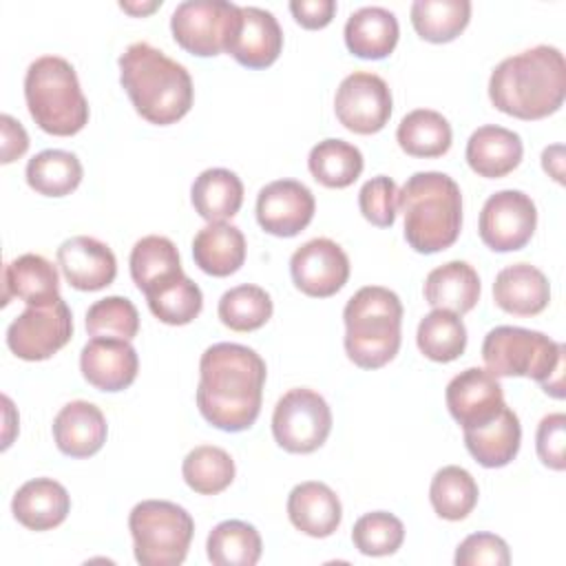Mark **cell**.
Masks as SVG:
<instances>
[{
  "label": "cell",
  "mask_w": 566,
  "mask_h": 566,
  "mask_svg": "<svg viewBox=\"0 0 566 566\" xmlns=\"http://www.w3.org/2000/svg\"><path fill=\"white\" fill-rule=\"evenodd\" d=\"M469 0H416L411 4V24L427 42H451L469 24Z\"/></svg>",
  "instance_id": "e575fe53"
},
{
  "label": "cell",
  "mask_w": 566,
  "mask_h": 566,
  "mask_svg": "<svg viewBox=\"0 0 566 566\" xmlns=\"http://www.w3.org/2000/svg\"><path fill=\"white\" fill-rule=\"evenodd\" d=\"M458 566H506L511 564V553L506 542L493 533H473L464 537L455 551Z\"/></svg>",
  "instance_id": "f6af8a7d"
},
{
  "label": "cell",
  "mask_w": 566,
  "mask_h": 566,
  "mask_svg": "<svg viewBox=\"0 0 566 566\" xmlns=\"http://www.w3.org/2000/svg\"><path fill=\"white\" fill-rule=\"evenodd\" d=\"M542 166L544 170L555 179V181H564V148L559 144L544 148L542 153Z\"/></svg>",
  "instance_id": "681fc988"
},
{
  "label": "cell",
  "mask_w": 566,
  "mask_h": 566,
  "mask_svg": "<svg viewBox=\"0 0 566 566\" xmlns=\"http://www.w3.org/2000/svg\"><path fill=\"white\" fill-rule=\"evenodd\" d=\"M11 511L13 517L29 531H49L66 520L71 497L60 482L51 478H35L15 491Z\"/></svg>",
  "instance_id": "cb8c5ba5"
},
{
  "label": "cell",
  "mask_w": 566,
  "mask_h": 566,
  "mask_svg": "<svg viewBox=\"0 0 566 566\" xmlns=\"http://www.w3.org/2000/svg\"><path fill=\"white\" fill-rule=\"evenodd\" d=\"M522 427L513 409H504L482 427L464 429V444L469 453L486 469L506 467L520 451Z\"/></svg>",
  "instance_id": "f1b7e54d"
},
{
  "label": "cell",
  "mask_w": 566,
  "mask_h": 566,
  "mask_svg": "<svg viewBox=\"0 0 566 566\" xmlns=\"http://www.w3.org/2000/svg\"><path fill=\"white\" fill-rule=\"evenodd\" d=\"M217 312L226 327L234 332H252L270 321L272 298L263 287L243 283L223 292Z\"/></svg>",
  "instance_id": "60d3db41"
},
{
  "label": "cell",
  "mask_w": 566,
  "mask_h": 566,
  "mask_svg": "<svg viewBox=\"0 0 566 566\" xmlns=\"http://www.w3.org/2000/svg\"><path fill=\"white\" fill-rule=\"evenodd\" d=\"M405 217V239L420 254H433L455 243L462 228V192L444 172H413L398 190Z\"/></svg>",
  "instance_id": "277c9868"
},
{
  "label": "cell",
  "mask_w": 566,
  "mask_h": 566,
  "mask_svg": "<svg viewBox=\"0 0 566 566\" xmlns=\"http://www.w3.org/2000/svg\"><path fill=\"white\" fill-rule=\"evenodd\" d=\"M493 106L517 119H542L559 111L566 97V62L557 46L537 44L504 57L491 73Z\"/></svg>",
  "instance_id": "7a4b0ae2"
},
{
  "label": "cell",
  "mask_w": 566,
  "mask_h": 566,
  "mask_svg": "<svg viewBox=\"0 0 566 566\" xmlns=\"http://www.w3.org/2000/svg\"><path fill=\"white\" fill-rule=\"evenodd\" d=\"M405 539L402 522L387 511H371L356 520L352 528L354 546L369 557H385L400 548Z\"/></svg>",
  "instance_id": "7bdbcfd3"
},
{
  "label": "cell",
  "mask_w": 566,
  "mask_h": 566,
  "mask_svg": "<svg viewBox=\"0 0 566 566\" xmlns=\"http://www.w3.org/2000/svg\"><path fill=\"white\" fill-rule=\"evenodd\" d=\"M283 49V31L274 13L261 7H241V18L234 35L228 42V53L248 69H265L276 62Z\"/></svg>",
  "instance_id": "d6986e66"
},
{
  "label": "cell",
  "mask_w": 566,
  "mask_h": 566,
  "mask_svg": "<svg viewBox=\"0 0 566 566\" xmlns=\"http://www.w3.org/2000/svg\"><path fill=\"white\" fill-rule=\"evenodd\" d=\"M82 376L99 391H122L139 369L135 347L124 338H91L80 354Z\"/></svg>",
  "instance_id": "ac0fdd59"
},
{
  "label": "cell",
  "mask_w": 566,
  "mask_h": 566,
  "mask_svg": "<svg viewBox=\"0 0 566 566\" xmlns=\"http://www.w3.org/2000/svg\"><path fill=\"white\" fill-rule=\"evenodd\" d=\"M181 272L177 245L168 237L148 234L130 250V276L142 292H148Z\"/></svg>",
  "instance_id": "1f68e13d"
},
{
  "label": "cell",
  "mask_w": 566,
  "mask_h": 566,
  "mask_svg": "<svg viewBox=\"0 0 566 566\" xmlns=\"http://www.w3.org/2000/svg\"><path fill=\"white\" fill-rule=\"evenodd\" d=\"M265 360L245 345L214 343L199 360L197 407L221 431L250 429L261 411Z\"/></svg>",
  "instance_id": "6da1fadb"
},
{
  "label": "cell",
  "mask_w": 566,
  "mask_h": 566,
  "mask_svg": "<svg viewBox=\"0 0 566 566\" xmlns=\"http://www.w3.org/2000/svg\"><path fill=\"white\" fill-rule=\"evenodd\" d=\"M106 418L88 400L64 405L53 420V440L64 455L91 458L106 442Z\"/></svg>",
  "instance_id": "44dd1931"
},
{
  "label": "cell",
  "mask_w": 566,
  "mask_h": 566,
  "mask_svg": "<svg viewBox=\"0 0 566 566\" xmlns=\"http://www.w3.org/2000/svg\"><path fill=\"white\" fill-rule=\"evenodd\" d=\"M135 559L142 566H177L186 559L195 522L190 513L168 500H144L128 515Z\"/></svg>",
  "instance_id": "ba28073f"
},
{
  "label": "cell",
  "mask_w": 566,
  "mask_h": 566,
  "mask_svg": "<svg viewBox=\"0 0 566 566\" xmlns=\"http://www.w3.org/2000/svg\"><path fill=\"white\" fill-rule=\"evenodd\" d=\"M314 208V195L305 184L279 179L259 190L256 221L274 237H294L310 226Z\"/></svg>",
  "instance_id": "2e32d148"
},
{
  "label": "cell",
  "mask_w": 566,
  "mask_h": 566,
  "mask_svg": "<svg viewBox=\"0 0 566 566\" xmlns=\"http://www.w3.org/2000/svg\"><path fill=\"white\" fill-rule=\"evenodd\" d=\"M86 332L93 338L130 340L139 332L137 307L126 296L99 298L86 312Z\"/></svg>",
  "instance_id": "b9f144b4"
},
{
  "label": "cell",
  "mask_w": 566,
  "mask_h": 566,
  "mask_svg": "<svg viewBox=\"0 0 566 566\" xmlns=\"http://www.w3.org/2000/svg\"><path fill=\"white\" fill-rule=\"evenodd\" d=\"M363 153L345 139H323L307 157L312 177L327 188H347L363 172Z\"/></svg>",
  "instance_id": "836d02e7"
},
{
  "label": "cell",
  "mask_w": 566,
  "mask_h": 566,
  "mask_svg": "<svg viewBox=\"0 0 566 566\" xmlns=\"http://www.w3.org/2000/svg\"><path fill=\"white\" fill-rule=\"evenodd\" d=\"M287 517L310 537H329L343 520V506L338 495L325 482L310 480L290 491Z\"/></svg>",
  "instance_id": "7402d4cb"
},
{
  "label": "cell",
  "mask_w": 566,
  "mask_h": 566,
  "mask_svg": "<svg viewBox=\"0 0 566 566\" xmlns=\"http://www.w3.org/2000/svg\"><path fill=\"white\" fill-rule=\"evenodd\" d=\"M564 352L542 332L500 325L484 336L482 358L486 369L500 376H526L542 385L555 398L564 396Z\"/></svg>",
  "instance_id": "52a82bcc"
},
{
  "label": "cell",
  "mask_w": 566,
  "mask_h": 566,
  "mask_svg": "<svg viewBox=\"0 0 566 566\" xmlns=\"http://www.w3.org/2000/svg\"><path fill=\"white\" fill-rule=\"evenodd\" d=\"M192 259L210 276H230L245 261V237L232 223H208L192 239Z\"/></svg>",
  "instance_id": "83f0119b"
},
{
  "label": "cell",
  "mask_w": 566,
  "mask_h": 566,
  "mask_svg": "<svg viewBox=\"0 0 566 566\" xmlns=\"http://www.w3.org/2000/svg\"><path fill=\"white\" fill-rule=\"evenodd\" d=\"M334 111L347 130L358 135L378 133L391 117V91L380 75L354 71L338 84Z\"/></svg>",
  "instance_id": "7c38bea8"
},
{
  "label": "cell",
  "mask_w": 566,
  "mask_h": 566,
  "mask_svg": "<svg viewBox=\"0 0 566 566\" xmlns=\"http://www.w3.org/2000/svg\"><path fill=\"white\" fill-rule=\"evenodd\" d=\"M449 413L462 429H475L493 420L504 409L500 380L482 367H469L453 376L444 391Z\"/></svg>",
  "instance_id": "9a60e30c"
},
{
  "label": "cell",
  "mask_w": 566,
  "mask_h": 566,
  "mask_svg": "<svg viewBox=\"0 0 566 566\" xmlns=\"http://www.w3.org/2000/svg\"><path fill=\"white\" fill-rule=\"evenodd\" d=\"M524 146L517 133L486 124L471 133L467 142V161L473 172L486 179H497L517 168L522 161Z\"/></svg>",
  "instance_id": "d4e9b609"
},
{
  "label": "cell",
  "mask_w": 566,
  "mask_h": 566,
  "mask_svg": "<svg viewBox=\"0 0 566 566\" xmlns=\"http://www.w3.org/2000/svg\"><path fill=\"white\" fill-rule=\"evenodd\" d=\"M398 146L411 157H442L451 148V124L438 111L416 108L407 113L396 130Z\"/></svg>",
  "instance_id": "4dcf8cb0"
},
{
  "label": "cell",
  "mask_w": 566,
  "mask_h": 566,
  "mask_svg": "<svg viewBox=\"0 0 566 566\" xmlns=\"http://www.w3.org/2000/svg\"><path fill=\"white\" fill-rule=\"evenodd\" d=\"M290 11L294 20L305 29H323L336 13L334 0H292Z\"/></svg>",
  "instance_id": "7dc6e473"
},
{
  "label": "cell",
  "mask_w": 566,
  "mask_h": 566,
  "mask_svg": "<svg viewBox=\"0 0 566 566\" xmlns=\"http://www.w3.org/2000/svg\"><path fill=\"white\" fill-rule=\"evenodd\" d=\"M478 495L480 491L473 475L458 464H449L436 471L429 486L433 511L449 522L464 520L475 509Z\"/></svg>",
  "instance_id": "74e56055"
},
{
  "label": "cell",
  "mask_w": 566,
  "mask_h": 566,
  "mask_svg": "<svg viewBox=\"0 0 566 566\" xmlns=\"http://www.w3.org/2000/svg\"><path fill=\"white\" fill-rule=\"evenodd\" d=\"M537 226L533 199L522 190H500L491 195L480 212V239L495 252L524 248Z\"/></svg>",
  "instance_id": "4fadbf2b"
},
{
  "label": "cell",
  "mask_w": 566,
  "mask_h": 566,
  "mask_svg": "<svg viewBox=\"0 0 566 566\" xmlns=\"http://www.w3.org/2000/svg\"><path fill=\"white\" fill-rule=\"evenodd\" d=\"M416 343L429 360L451 363L460 358L467 347V327L458 314L433 310L420 321Z\"/></svg>",
  "instance_id": "f35d334b"
},
{
  "label": "cell",
  "mask_w": 566,
  "mask_h": 566,
  "mask_svg": "<svg viewBox=\"0 0 566 566\" xmlns=\"http://www.w3.org/2000/svg\"><path fill=\"white\" fill-rule=\"evenodd\" d=\"M57 265L69 285L82 292L104 290L117 274V259L113 250L86 234L71 237L57 248Z\"/></svg>",
  "instance_id": "e0dca14e"
},
{
  "label": "cell",
  "mask_w": 566,
  "mask_h": 566,
  "mask_svg": "<svg viewBox=\"0 0 566 566\" xmlns=\"http://www.w3.org/2000/svg\"><path fill=\"white\" fill-rule=\"evenodd\" d=\"M400 27L385 7H363L345 22V44L349 53L365 60H382L398 44Z\"/></svg>",
  "instance_id": "484cf974"
},
{
  "label": "cell",
  "mask_w": 566,
  "mask_h": 566,
  "mask_svg": "<svg viewBox=\"0 0 566 566\" xmlns=\"http://www.w3.org/2000/svg\"><path fill=\"white\" fill-rule=\"evenodd\" d=\"M332 431V411L327 400L307 387L283 394L272 413V433L279 447L290 453H312Z\"/></svg>",
  "instance_id": "30bf717a"
},
{
  "label": "cell",
  "mask_w": 566,
  "mask_h": 566,
  "mask_svg": "<svg viewBox=\"0 0 566 566\" xmlns=\"http://www.w3.org/2000/svg\"><path fill=\"white\" fill-rule=\"evenodd\" d=\"M161 4V0H153V2H148V4H133V2H119V7L124 9V11H128V13H135V15H144V13H150V11H155L157 7Z\"/></svg>",
  "instance_id": "f907efd6"
},
{
  "label": "cell",
  "mask_w": 566,
  "mask_h": 566,
  "mask_svg": "<svg viewBox=\"0 0 566 566\" xmlns=\"http://www.w3.org/2000/svg\"><path fill=\"white\" fill-rule=\"evenodd\" d=\"M190 199L206 221H226L232 219L243 203V184L228 168H208L195 179Z\"/></svg>",
  "instance_id": "f546056e"
},
{
  "label": "cell",
  "mask_w": 566,
  "mask_h": 566,
  "mask_svg": "<svg viewBox=\"0 0 566 566\" xmlns=\"http://www.w3.org/2000/svg\"><path fill=\"white\" fill-rule=\"evenodd\" d=\"M24 99L33 122L49 135H75L88 122V102L77 73L60 55H42L29 64Z\"/></svg>",
  "instance_id": "8992f818"
},
{
  "label": "cell",
  "mask_w": 566,
  "mask_h": 566,
  "mask_svg": "<svg viewBox=\"0 0 566 566\" xmlns=\"http://www.w3.org/2000/svg\"><path fill=\"white\" fill-rule=\"evenodd\" d=\"M290 274L303 294L327 298L347 283L349 259L336 241L318 237L294 250L290 259Z\"/></svg>",
  "instance_id": "5bb4252c"
},
{
  "label": "cell",
  "mask_w": 566,
  "mask_h": 566,
  "mask_svg": "<svg viewBox=\"0 0 566 566\" xmlns=\"http://www.w3.org/2000/svg\"><path fill=\"white\" fill-rule=\"evenodd\" d=\"M358 208L369 223L378 228H391L398 208L396 181L387 175H378L365 181L358 192Z\"/></svg>",
  "instance_id": "ee69618b"
},
{
  "label": "cell",
  "mask_w": 566,
  "mask_h": 566,
  "mask_svg": "<svg viewBox=\"0 0 566 566\" xmlns=\"http://www.w3.org/2000/svg\"><path fill=\"white\" fill-rule=\"evenodd\" d=\"M241 18V7L228 0H186L170 18L175 42L192 55L210 57L228 49Z\"/></svg>",
  "instance_id": "9c48e42d"
},
{
  "label": "cell",
  "mask_w": 566,
  "mask_h": 566,
  "mask_svg": "<svg viewBox=\"0 0 566 566\" xmlns=\"http://www.w3.org/2000/svg\"><path fill=\"white\" fill-rule=\"evenodd\" d=\"M535 447L539 460L555 471H564L566 467V416L564 413H548L539 420L537 424V436H535Z\"/></svg>",
  "instance_id": "bcb514c9"
},
{
  "label": "cell",
  "mask_w": 566,
  "mask_h": 566,
  "mask_svg": "<svg viewBox=\"0 0 566 566\" xmlns=\"http://www.w3.org/2000/svg\"><path fill=\"white\" fill-rule=\"evenodd\" d=\"M82 181V164L69 150L49 148L27 164V184L44 197L71 195Z\"/></svg>",
  "instance_id": "d590c367"
},
{
  "label": "cell",
  "mask_w": 566,
  "mask_h": 566,
  "mask_svg": "<svg viewBox=\"0 0 566 566\" xmlns=\"http://www.w3.org/2000/svg\"><path fill=\"white\" fill-rule=\"evenodd\" d=\"M206 548L214 566H254L261 559L263 544L252 524L226 520L210 531Z\"/></svg>",
  "instance_id": "d6a6232c"
},
{
  "label": "cell",
  "mask_w": 566,
  "mask_h": 566,
  "mask_svg": "<svg viewBox=\"0 0 566 566\" xmlns=\"http://www.w3.org/2000/svg\"><path fill=\"white\" fill-rule=\"evenodd\" d=\"M181 473L195 493L217 495L232 484L234 460L221 447L199 444L184 458Z\"/></svg>",
  "instance_id": "ab89813d"
},
{
  "label": "cell",
  "mask_w": 566,
  "mask_h": 566,
  "mask_svg": "<svg viewBox=\"0 0 566 566\" xmlns=\"http://www.w3.org/2000/svg\"><path fill=\"white\" fill-rule=\"evenodd\" d=\"M73 336V316L60 298L46 307H27L7 329L9 349L22 360H46Z\"/></svg>",
  "instance_id": "8fae6325"
},
{
  "label": "cell",
  "mask_w": 566,
  "mask_h": 566,
  "mask_svg": "<svg viewBox=\"0 0 566 566\" xmlns=\"http://www.w3.org/2000/svg\"><path fill=\"white\" fill-rule=\"evenodd\" d=\"M345 352L360 369L387 365L400 349L402 303L382 285L360 287L343 310Z\"/></svg>",
  "instance_id": "5b68a950"
},
{
  "label": "cell",
  "mask_w": 566,
  "mask_h": 566,
  "mask_svg": "<svg viewBox=\"0 0 566 566\" xmlns=\"http://www.w3.org/2000/svg\"><path fill=\"white\" fill-rule=\"evenodd\" d=\"M117 62L119 82L146 122L168 126L190 111L195 88L184 64L148 42L130 44Z\"/></svg>",
  "instance_id": "3957f363"
},
{
  "label": "cell",
  "mask_w": 566,
  "mask_h": 566,
  "mask_svg": "<svg viewBox=\"0 0 566 566\" xmlns=\"http://www.w3.org/2000/svg\"><path fill=\"white\" fill-rule=\"evenodd\" d=\"M495 305L515 316H535L551 301L548 279L531 263H513L497 272L493 283Z\"/></svg>",
  "instance_id": "603a6c76"
},
{
  "label": "cell",
  "mask_w": 566,
  "mask_h": 566,
  "mask_svg": "<svg viewBox=\"0 0 566 566\" xmlns=\"http://www.w3.org/2000/svg\"><path fill=\"white\" fill-rule=\"evenodd\" d=\"M2 128V164H11L13 159L22 157L29 148V135L22 128L20 122H15L11 115L0 117Z\"/></svg>",
  "instance_id": "c3c4849f"
},
{
  "label": "cell",
  "mask_w": 566,
  "mask_h": 566,
  "mask_svg": "<svg viewBox=\"0 0 566 566\" xmlns=\"http://www.w3.org/2000/svg\"><path fill=\"white\" fill-rule=\"evenodd\" d=\"M424 298L433 310L462 316L471 312L480 298V276L467 261H449L427 274Z\"/></svg>",
  "instance_id": "4316f807"
},
{
  "label": "cell",
  "mask_w": 566,
  "mask_h": 566,
  "mask_svg": "<svg viewBox=\"0 0 566 566\" xmlns=\"http://www.w3.org/2000/svg\"><path fill=\"white\" fill-rule=\"evenodd\" d=\"M146 294L150 312L166 325H188L203 307V294L184 272L150 287Z\"/></svg>",
  "instance_id": "8d00e7d4"
},
{
  "label": "cell",
  "mask_w": 566,
  "mask_h": 566,
  "mask_svg": "<svg viewBox=\"0 0 566 566\" xmlns=\"http://www.w3.org/2000/svg\"><path fill=\"white\" fill-rule=\"evenodd\" d=\"M11 296L24 301L31 307H46L57 303L62 296L55 265L31 252L7 263L2 274V305H7Z\"/></svg>",
  "instance_id": "ffe728a7"
}]
</instances>
